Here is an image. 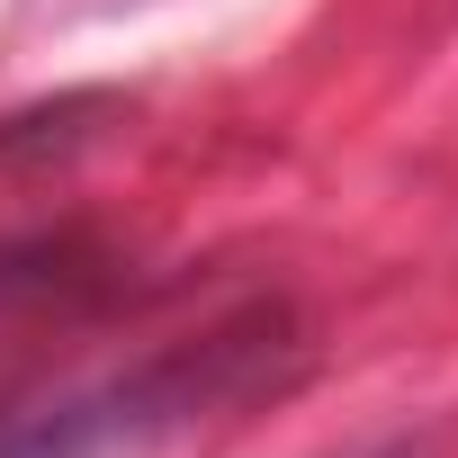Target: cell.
<instances>
[]
</instances>
